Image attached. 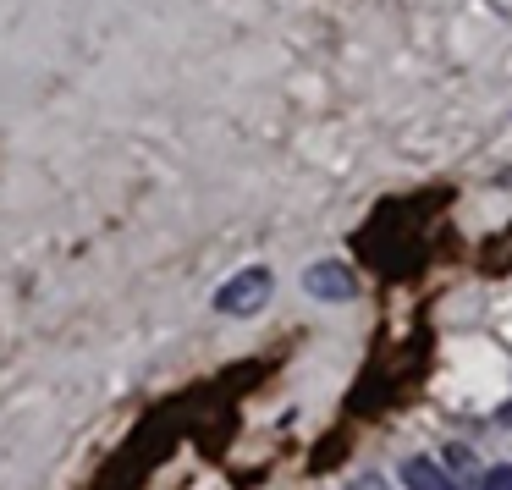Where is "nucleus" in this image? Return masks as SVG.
I'll use <instances>...</instances> for the list:
<instances>
[{"label": "nucleus", "instance_id": "obj_5", "mask_svg": "<svg viewBox=\"0 0 512 490\" xmlns=\"http://www.w3.org/2000/svg\"><path fill=\"white\" fill-rule=\"evenodd\" d=\"M347 490H391V485H386V479H380V474H364V479H353V485H347Z\"/></svg>", "mask_w": 512, "mask_h": 490}, {"label": "nucleus", "instance_id": "obj_1", "mask_svg": "<svg viewBox=\"0 0 512 490\" xmlns=\"http://www.w3.org/2000/svg\"><path fill=\"white\" fill-rule=\"evenodd\" d=\"M270 292H276V276H270L265 265H248V270H237L232 281L215 287V309L232 314V320H248V314H259L270 303Z\"/></svg>", "mask_w": 512, "mask_h": 490}, {"label": "nucleus", "instance_id": "obj_4", "mask_svg": "<svg viewBox=\"0 0 512 490\" xmlns=\"http://www.w3.org/2000/svg\"><path fill=\"white\" fill-rule=\"evenodd\" d=\"M474 490H512V463L479 468V474H474Z\"/></svg>", "mask_w": 512, "mask_h": 490}, {"label": "nucleus", "instance_id": "obj_3", "mask_svg": "<svg viewBox=\"0 0 512 490\" xmlns=\"http://www.w3.org/2000/svg\"><path fill=\"white\" fill-rule=\"evenodd\" d=\"M402 485L408 490H463L452 479V468H441L435 457H408V463H402Z\"/></svg>", "mask_w": 512, "mask_h": 490}, {"label": "nucleus", "instance_id": "obj_2", "mask_svg": "<svg viewBox=\"0 0 512 490\" xmlns=\"http://www.w3.org/2000/svg\"><path fill=\"white\" fill-rule=\"evenodd\" d=\"M303 287H309V298L342 303V298H353V292H358V281H353V270H347V265H336V259H320V265L303 270Z\"/></svg>", "mask_w": 512, "mask_h": 490}]
</instances>
